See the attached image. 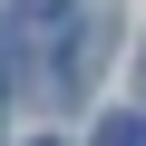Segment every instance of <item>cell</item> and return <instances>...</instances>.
I'll list each match as a JSON object with an SVG mask.
<instances>
[{
    "instance_id": "277c9868",
    "label": "cell",
    "mask_w": 146,
    "mask_h": 146,
    "mask_svg": "<svg viewBox=\"0 0 146 146\" xmlns=\"http://www.w3.org/2000/svg\"><path fill=\"white\" fill-rule=\"evenodd\" d=\"M29 146H58V136H29Z\"/></svg>"
},
{
    "instance_id": "7a4b0ae2",
    "label": "cell",
    "mask_w": 146,
    "mask_h": 146,
    "mask_svg": "<svg viewBox=\"0 0 146 146\" xmlns=\"http://www.w3.org/2000/svg\"><path fill=\"white\" fill-rule=\"evenodd\" d=\"M98 146H146V117H98Z\"/></svg>"
},
{
    "instance_id": "3957f363",
    "label": "cell",
    "mask_w": 146,
    "mask_h": 146,
    "mask_svg": "<svg viewBox=\"0 0 146 146\" xmlns=\"http://www.w3.org/2000/svg\"><path fill=\"white\" fill-rule=\"evenodd\" d=\"M58 10H68V0H20V20H58Z\"/></svg>"
},
{
    "instance_id": "6da1fadb",
    "label": "cell",
    "mask_w": 146,
    "mask_h": 146,
    "mask_svg": "<svg viewBox=\"0 0 146 146\" xmlns=\"http://www.w3.org/2000/svg\"><path fill=\"white\" fill-rule=\"evenodd\" d=\"M117 49V10H78V29H68V58H58V78L49 88H88V68Z\"/></svg>"
}]
</instances>
